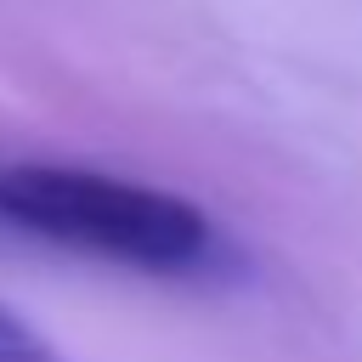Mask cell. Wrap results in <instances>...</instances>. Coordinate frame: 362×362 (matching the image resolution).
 I'll return each mask as SVG.
<instances>
[{
  "mask_svg": "<svg viewBox=\"0 0 362 362\" xmlns=\"http://www.w3.org/2000/svg\"><path fill=\"white\" fill-rule=\"evenodd\" d=\"M0 362H51L45 334L28 317H17L11 305H0Z\"/></svg>",
  "mask_w": 362,
  "mask_h": 362,
  "instance_id": "cell-2",
  "label": "cell"
},
{
  "mask_svg": "<svg viewBox=\"0 0 362 362\" xmlns=\"http://www.w3.org/2000/svg\"><path fill=\"white\" fill-rule=\"evenodd\" d=\"M0 221L141 277L209 283L238 272L232 238L192 198L85 164H0Z\"/></svg>",
  "mask_w": 362,
  "mask_h": 362,
  "instance_id": "cell-1",
  "label": "cell"
}]
</instances>
